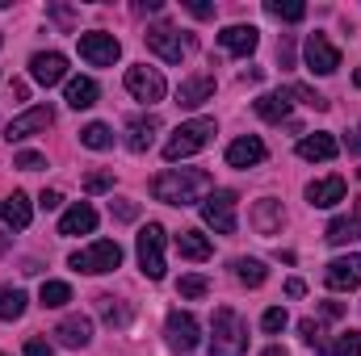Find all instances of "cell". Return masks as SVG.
I'll use <instances>...</instances> for the list:
<instances>
[{
  "label": "cell",
  "mask_w": 361,
  "mask_h": 356,
  "mask_svg": "<svg viewBox=\"0 0 361 356\" xmlns=\"http://www.w3.org/2000/svg\"><path fill=\"white\" fill-rule=\"evenodd\" d=\"M214 117H189V122H180L177 130H173V139L164 143V160L169 164H177V160H189V155H197L202 147H210L214 143Z\"/></svg>",
  "instance_id": "cell-3"
},
{
  "label": "cell",
  "mask_w": 361,
  "mask_h": 356,
  "mask_svg": "<svg viewBox=\"0 0 361 356\" xmlns=\"http://www.w3.org/2000/svg\"><path fill=\"white\" fill-rule=\"evenodd\" d=\"M118 55H122V42H118L114 34H101V30L80 34V59H85L89 68H114Z\"/></svg>",
  "instance_id": "cell-10"
},
{
  "label": "cell",
  "mask_w": 361,
  "mask_h": 356,
  "mask_svg": "<svg viewBox=\"0 0 361 356\" xmlns=\"http://www.w3.org/2000/svg\"><path fill=\"white\" fill-rule=\"evenodd\" d=\"M210 184L214 180L202 168H164L152 180V197L164 201V205H193V201H206Z\"/></svg>",
  "instance_id": "cell-1"
},
{
  "label": "cell",
  "mask_w": 361,
  "mask_h": 356,
  "mask_svg": "<svg viewBox=\"0 0 361 356\" xmlns=\"http://www.w3.org/2000/svg\"><path fill=\"white\" fill-rule=\"evenodd\" d=\"M235 276H240L248 289H257V285L269 281V268L261 265V260H252V256H244V260H235Z\"/></svg>",
  "instance_id": "cell-32"
},
{
  "label": "cell",
  "mask_w": 361,
  "mask_h": 356,
  "mask_svg": "<svg viewBox=\"0 0 361 356\" xmlns=\"http://www.w3.org/2000/svg\"><path fill=\"white\" fill-rule=\"evenodd\" d=\"M80 143L92 147V151H109V147H114V130H109L105 122H89V126L80 130Z\"/></svg>",
  "instance_id": "cell-31"
},
{
  "label": "cell",
  "mask_w": 361,
  "mask_h": 356,
  "mask_svg": "<svg viewBox=\"0 0 361 356\" xmlns=\"http://www.w3.org/2000/svg\"><path fill=\"white\" fill-rule=\"evenodd\" d=\"M59 201H63V197H59L55 189H42V197H38V205H42V210H59Z\"/></svg>",
  "instance_id": "cell-47"
},
{
  "label": "cell",
  "mask_w": 361,
  "mask_h": 356,
  "mask_svg": "<svg viewBox=\"0 0 361 356\" xmlns=\"http://www.w3.org/2000/svg\"><path fill=\"white\" fill-rule=\"evenodd\" d=\"M177 252L185 256V260H210V239H206L202 231H180Z\"/></svg>",
  "instance_id": "cell-28"
},
{
  "label": "cell",
  "mask_w": 361,
  "mask_h": 356,
  "mask_svg": "<svg viewBox=\"0 0 361 356\" xmlns=\"http://www.w3.org/2000/svg\"><path fill=\"white\" fill-rule=\"evenodd\" d=\"M25 356H55V348H51L47 340H30V344H25Z\"/></svg>",
  "instance_id": "cell-46"
},
{
  "label": "cell",
  "mask_w": 361,
  "mask_h": 356,
  "mask_svg": "<svg viewBox=\"0 0 361 356\" xmlns=\"http://www.w3.org/2000/svg\"><path fill=\"white\" fill-rule=\"evenodd\" d=\"M30 76H34L42 89H55V84L68 80V59H63L59 51H38V55L30 59Z\"/></svg>",
  "instance_id": "cell-13"
},
{
  "label": "cell",
  "mask_w": 361,
  "mask_h": 356,
  "mask_svg": "<svg viewBox=\"0 0 361 356\" xmlns=\"http://www.w3.org/2000/svg\"><path fill=\"white\" fill-rule=\"evenodd\" d=\"M286 293H290V298H302V293H307V285H302L298 276H290V281H286Z\"/></svg>",
  "instance_id": "cell-48"
},
{
  "label": "cell",
  "mask_w": 361,
  "mask_h": 356,
  "mask_svg": "<svg viewBox=\"0 0 361 356\" xmlns=\"http://www.w3.org/2000/svg\"><path fill=\"white\" fill-rule=\"evenodd\" d=\"M0 42H4V38H0Z\"/></svg>",
  "instance_id": "cell-53"
},
{
  "label": "cell",
  "mask_w": 361,
  "mask_h": 356,
  "mask_svg": "<svg viewBox=\"0 0 361 356\" xmlns=\"http://www.w3.org/2000/svg\"><path fill=\"white\" fill-rule=\"evenodd\" d=\"M302 55H307V68H311L315 76H332V72L341 68V51H336L324 34H311L307 46H302Z\"/></svg>",
  "instance_id": "cell-12"
},
{
  "label": "cell",
  "mask_w": 361,
  "mask_h": 356,
  "mask_svg": "<svg viewBox=\"0 0 361 356\" xmlns=\"http://www.w3.org/2000/svg\"><path fill=\"white\" fill-rule=\"evenodd\" d=\"M349 151H353V155H361V126L349 134Z\"/></svg>",
  "instance_id": "cell-50"
},
{
  "label": "cell",
  "mask_w": 361,
  "mask_h": 356,
  "mask_svg": "<svg viewBox=\"0 0 361 356\" xmlns=\"http://www.w3.org/2000/svg\"><path fill=\"white\" fill-rule=\"evenodd\" d=\"M0 218H4L13 231H25V227H30V218H34V210H30L25 193H13V197H4V201H0Z\"/></svg>",
  "instance_id": "cell-26"
},
{
  "label": "cell",
  "mask_w": 361,
  "mask_h": 356,
  "mask_svg": "<svg viewBox=\"0 0 361 356\" xmlns=\"http://www.w3.org/2000/svg\"><path fill=\"white\" fill-rule=\"evenodd\" d=\"M219 42H223V51H227V55L248 59V55L257 51V42H261V30H257V25H227V30L219 34Z\"/></svg>",
  "instance_id": "cell-16"
},
{
  "label": "cell",
  "mask_w": 361,
  "mask_h": 356,
  "mask_svg": "<svg viewBox=\"0 0 361 356\" xmlns=\"http://www.w3.org/2000/svg\"><path fill=\"white\" fill-rule=\"evenodd\" d=\"M55 336H59L63 348H85V344L92 340V323L85 319V314H68V319L55 327Z\"/></svg>",
  "instance_id": "cell-23"
},
{
  "label": "cell",
  "mask_w": 361,
  "mask_h": 356,
  "mask_svg": "<svg viewBox=\"0 0 361 356\" xmlns=\"http://www.w3.org/2000/svg\"><path fill=\"white\" fill-rule=\"evenodd\" d=\"M298 155H302V160H311V164H315V160H319V164H328V160H336V155H341V143H336L332 134H324V130H319V134H302V139H298Z\"/></svg>",
  "instance_id": "cell-21"
},
{
  "label": "cell",
  "mask_w": 361,
  "mask_h": 356,
  "mask_svg": "<svg viewBox=\"0 0 361 356\" xmlns=\"http://www.w3.org/2000/svg\"><path fill=\"white\" fill-rule=\"evenodd\" d=\"M341 314H345V306H341V302H328V306H324V319H341Z\"/></svg>",
  "instance_id": "cell-49"
},
{
  "label": "cell",
  "mask_w": 361,
  "mask_h": 356,
  "mask_svg": "<svg viewBox=\"0 0 361 356\" xmlns=\"http://www.w3.org/2000/svg\"><path fill=\"white\" fill-rule=\"evenodd\" d=\"M47 13H51V17H55L63 30H72V25H76V13H72L68 4H47Z\"/></svg>",
  "instance_id": "cell-41"
},
{
  "label": "cell",
  "mask_w": 361,
  "mask_h": 356,
  "mask_svg": "<svg viewBox=\"0 0 361 356\" xmlns=\"http://www.w3.org/2000/svg\"><path fill=\"white\" fill-rule=\"evenodd\" d=\"M105 189H114V172H89L85 177V193H105Z\"/></svg>",
  "instance_id": "cell-39"
},
{
  "label": "cell",
  "mask_w": 361,
  "mask_h": 356,
  "mask_svg": "<svg viewBox=\"0 0 361 356\" xmlns=\"http://www.w3.org/2000/svg\"><path fill=\"white\" fill-rule=\"evenodd\" d=\"M307 201L315 210H332L336 201H345V177H324L307 184Z\"/></svg>",
  "instance_id": "cell-20"
},
{
  "label": "cell",
  "mask_w": 361,
  "mask_h": 356,
  "mask_svg": "<svg viewBox=\"0 0 361 356\" xmlns=\"http://www.w3.org/2000/svg\"><path fill=\"white\" fill-rule=\"evenodd\" d=\"M206 289H210V281L202 276V272H189V276H180V285H177V293L180 298H206Z\"/></svg>",
  "instance_id": "cell-36"
},
{
  "label": "cell",
  "mask_w": 361,
  "mask_h": 356,
  "mask_svg": "<svg viewBox=\"0 0 361 356\" xmlns=\"http://www.w3.org/2000/svg\"><path fill=\"white\" fill-rule=\"evenodd\" d=\"M17 168H21V172H38V168H47V155H38V151H21V155H17Z\"/></svg>",
  "instance_id": "cell-40"
},
{
  "label": "cell",
  "mask_w": 361,
  "mask_h": 356,
  "mask_svg": "<svg viewBox=\"0 0 361 356\" xmlns=\"http://www.w3.org/2000/svg\"><path fill=\"white\" fill-rule=\"evenodd\" d=\"M185 8H189L193 17H202V21H206V17H214V4H206V0H189Z\"/></svg>",
  "instance_id": "cell-44"
},
{
  "label": "cell",
  "mask_w": 361,
  "mask_h": 356,
  "mask_svg": "<svg viewBox=\"0 0 361 356\" xmlns=\"http://www.w3.org/2000/svg\"><path fill=\"white\" fill-rule=\"evenodd\" d=\"M277 59H281V68H290V63H294V42H290V38H281V42H277Z\"/></svg>",
  "instance_id": "cell-45"
},
{
  "label": "cell",
  "mask_w": 361,
  "mask_h": 356,
  "mask_svg": "<svg viewBox=\"0 0 361 356\" xmlns=\"http://www.w3.org/2000/svg\"><path fill=\"white\" fill-rule=\"evenodd\" d=\"M38 302H42V306H51V310H59V306H68V302H72V285H68V281H42Z\"/></svg>",
  "instance_id": "cell-29"
},
{
  "label": "cell",
  "mask_w": 361,
  "mask_h": 356,
  "mask_svg": "<svg viewBox=\"0 0 361 356\" xmlns=\"http://www.w3.org/2000/svg\"><path fill=\"white\" fill-rule=\"evenodd\" d=\"M248 222H252V231H257V235L273 239V235H281V227H286V210H281V201L265 197V201H257V205H252Z\"/></svg>",
  "instance_id": "cell-15"
},
{
  "label": "cell",
  "mask_w": 361,
  "mask_h": 356,
  "mask_svg": "<svg viewBox=\"0 0 361 356\" xmlns=\"http://www.w3.org/2000/svg\"><path fill=\"white\" fill-rule=\"evenodd\" d=\"M164 336H169V348L180 356H189L197 348V340H202V327H197V319L189 314V310H173L169 319H164Z\"/></svg>",
  "instance_id": "cell-9"
},
{
  "label": "cell",
  "mask_w": 361,
  "mask_h": 356,
  "mask_svg": "<svg viewBox=\"0 0 361 356\" xmlns=\"http://www.w3.org/2000/svg\"><path fill=\"white\" fill-rule=\"evenodd\" d=\"M109 210H114L122 222H135V218H139V205H135V201H114Z\"/></svg>",
  "instance_id": "cell-43"
},
{
  "label": "cell",
  "mask_w": 361,
  "mask_h": 356,
  "mask_svg": "<svg viewBox=\"0 0 361 356\" xmlns=\"http://www.w3.org/2000/svg\"><path fill=\"white\" fill-rule=\"evenodd\" d=\"M261 356H290V352H286V348H277V344H273V348H265V352H261Z\"/></svg>",
  "instance_id": "cell-51"
},
{
  "label": "cell",
  "mask_w": 361,
  "mask_h": 356,
  "mask_svg": "<svg viewBox=\"0 0 361 356\" xmlns=\"http://www.w3.org/2000/svg\"><path fill=\"white\" fill-rule=\"evenodd\" d=\"M135 252H139V268L147 281H164V227L160 222H147L139 231Z\"/></svg>",
  "instance_id": "cell-5"
},
{
  "label": "cell",
  "mask_w": 361,
  "mask_h": 356,
  "mask_svg": "<svg viewBox=\"0 0 361 356\" xmlns=\"http://www.w3.org/2000/svg\"><path fill=\"white\" fill-rule=\"evenodd\" d=\"M324 281H328V289H357L361 285V252H353V256H336L332 265L324 268Z\"/></svg>",
  "instance_id": "cell-14"
},
{
  "label": "cell",
  "mask_w": 361,
  "mask_h": 356,
  "mask_svg": "<svg viewBox=\"0 0 361 356\" xmlns=\"http://www.w3.org/2000/svg\"><path fill=\"white\" fill-rule=\"evenodd\" d=\"M51 126H55V109H51V105H34V109L17 113V117L4 126V139H8V143H25V139L51 130Z\"/></svg>",
  "instance_id": "cell-7"
},
{
  "label": "cell",
  "mask_w": 361,
  "mask_h": 356,
  "mask_svg": "<svg viewBox=\"0 0 361 356\" xmlns=\"http://www.w3.org/2000/svg\"><path fill=\"white\" fill-rule=\"evenodd\" d=\"M353 84H357V89H361V68H357V72H353Z\"/></svg>",
  "instance_id": "cell-52"
},
{
  "label": "cell",
  "mask_w": 361,
  "mask_h": 356,
  "mask_svg": "<svg viewBox=\"0 0 361 356\" xmlns=\"http://www.w3.org/2000/svg\"><path fill=\"white\" fill-rule=\"evenodd\" d=\"M0 356H4V352H0Z\"/></svg>",
  "instance_id": "cell-54"
},
{
  "label": "cell",
  "mask_w": 361,
  "mask_h": 356,
  "mask_svg": "<svg viewBox=\"0 0 361 356\" xmlns=\"http://www.w3.org/2000/svg\"><path fill=\"white\" fill-rule=\"evenodd\" d=\"M290 96H298L302 105H311V109H319V113H324V109H332V101H328V96H319V92L307 89V84H290Z\"/></svg>",
  "instance_id": "cell-37"
},
{
  "label": "cell",
  "mask_w": 361,
  "mask_h": 356,
  "mask_svg": "<svg viewBox=\"0 0 361 356\" xmlns=\"http://www.w3.org/2000/svg\"><path fill=\"white\" fill-rule=\"evenodd\" d=\"M324 352L328 356H361V331H341Z\"/></svg>",
  "instance_id": "cell-35"
},
{
  "label": "cell",
  "mask_w": 361,
  "mask_h": 356,
  "mask_svg": "<svg viewBox=\"0 0 361 356\" xmlns=\"http://www.w3.org/2000/svg\"><path fill=\"white\" fill-rule=\"evenodd\" d=\"M126 92L135 96V101H147V105H156V101H164V76L156 72V68H147V63H135V68H126Z\"/></svg>",
  "instance_id": "cell-8"
},
{
  "label": "cell",
  "mask_w": 361,
  "mask_h": 356,
  "mask_svg": "<svg viewBox=\"0 0 361 356\" xmlns=\"http://www.w3.org/2000/svg\"><path fill=\"white\" fill-rule=\"evenodd\" d=\"M210 96H214V76H210V72H197V76L180 80L177 105H180V109H197V105H206Z\"/></svg>",
  "instance_id": "cell-18"
},
{
  "label": "cell",
  "mask_w": 361,
  "mask_h": 356,
  "mask_svg": "<svg viewBox=\"0 0 361 356\" xmlns=\"http://www.w3.org/2000/svg\"><path fill=\"white\" fill-rule=\"evenodd\" d=\"M235 205H240V197H235L231 189H210L206 201H202V218H206V227L219 231V235H235V227H240Z\"/></svg>",
  "instance_id": "cell-4"
},
{
  "label": "cell",
  "mask_w": 361,
  "mask_h": 356,
  "mask_svg": "<svg viewBox=\"0 0 361 356\" xmlns=\"http://www.w3.org/2000/svg\"><path fill=\"white\" fill-rule=\"evenodd\" d=\"M156 134H160V117H135L130 126H126V147L130 151H147L152 143H156Z\"/></svg>",
  "instance_id": "cell-24"
},
{
  "label": "cell",
  "mask_w": 361,
  "mask_h": 356,
  "mask_svg": "<svg viewBox=\"0 0 361 356\" xmlns=\"http://www.w3.org/2000/svg\"><path fill=\"white\" fill-rule=\"evenodd\" d=\"M290 89H277V92H265V96H257V113L265 117V122H290Z\"/></svg>",
  "instance_id": "cell-25"
},
{
  "label": "cell",
  "mask_w": 361,
  "mask_h": 356,
  "mask_svg": "<svg viewBox=\"0 0 361 356\" xmlns=\"http://www.w3.org/2000/svg\"><path fill=\"white\" fill-rule=\"evenodd\" d=\"M63 101H68L72 109H92V105H97V80H89V76H72Z\"/></svg>",
  "instance_id": "cell-27"
},
{
  "label": "cell",
  "mask_w": 361,
  "mask_h": 356,
  "mask_svg": "<svg viewBox=\"0 0 361 356\" xmlns=\"http://www.w3.org/2000/svg\"><path fill=\"white\" fill-rule=\"evenodd\" d=\"M97 310H101V319H105L109 327H126V323H130V310H126L118 298H109V293L97 298Z\"/></svg>",
  "instance_id": "cell-30"
},
{
  "label": "cell",
  "mask_w": 361,
  "mask_h": 356,
  "mask_svg": "<svg viewBox=\"0 0 361 356\" xmlns=\"http://www.w3.org/2000/svg\"><path fill=\"white\" fill-rule=\"evenodd\" d=\"M265 13L277 17V21H302V17H307V4H302V0H269Z\"/></svg>",
  "instance_id": "cell-34"
},
{
  "label": "cell",
  "mask_w": 361,
  "mask_h": 356,
  "mask_svg": "<svg viewBox=\"0 0 361 356\" xmlns=\"http://www.w3.org/2000/svg\"><path fill=\"white\" fill-rule=\"evenodd\" d=\"M210 356H248V323L231 310L219 306L210 323Z\"/></svg>",
  "instance_id": "cell-2"
},
{
  "label": "cell",
  "mask_w": 361,
  "mask_h": 356,
  "mask_svg": "<svg viewBox=\"0 0 361 356\" xmlns=\"http://www.w3.org/2000/svg\"><path fill=\"white\" fill-rule=\"evenodd\" d=\"M97 231V210L89 201H76L63 218H59V235H92Z\"/></svg>",
  "instance_id": "cell-22"
},
{
  "label": "cell",
  "mask_w": 361,
  "mask_h": 356,
  "mask_svg": "<svg viewBox=\"0 0 361 356\" xmlns=\"http://www.w3.org/2000/svg\"><path fill=\"white\" fill-rule=\"evenodd\" d=\"M324 239H328L332 248H345V243L361 239V197L353 201V214H345V218H332V222H328Z\"/></svg>",
  "instance_id": "cell-19"
},
{
  "label": "cell",
  "mask_w": 361,
  "mask_h": 356,
  "mask_svg": "<svg viewBox=\"0 0 361 356\" xmlns=\"http://www.w3.org/2000/svg\"><path fill=\"white\" fill-rule=\"evenodd\" d=\"M265 143L257 139V134H244V139H235L231 147H227V164L231 168H257V164H265Z\"/></svg>",
  "instance_id": "cell-17"
},
{
  "label": "cell",
  "mask_w": 361,
  "mask_h": 356,
  "mask_svg": "<svg viewBox=\"0 0 361 356\" xmlns=\"http://www.w3.org/2000/svg\"><path fill=\"white\" fill-rule=\"evenodd\" d=\"M68 265L76 268V272H92V276H101V272H114V268L122 265V248H118L114 239H97V243H89V248L72 252Z\"/></svg>",
  "instance_id": "cell-6"
},
{
  "label": "cell",
  "mask_w": 361,
  "mask_h": 356,
  "mask_svg": "<svg viewBox=\"0 0 361 356\" xmlns=\"http://www.w3.org/2000/svg\"><path fill=\"white\" fill-rule=\"evenodd\" d=\"M298 336H302V344H315V348H319V323H315V319H302V323H298Z\"/></svg>",
  "instance_id": "cell-42"
},
{
  "label": "cell",
  "mask_w": 361,
  "mask_h": 356,
  "mask_svg": "<svg viewBox=\"0 0 361 356\" xmlns=\"http://www.w3.org/2000/svg\"><path fill=\"white\" fill-rule=\"evenodd\" d=\"M25 302H30V298H25L21 289H0V319H4V323L21 319V314H25Z\"/></svg>",
  "instance_id": "cell-33"
},
{
  "label": "cell",
  "mask_w": 361,
  "mask_h": 356,
  "mask_svg": "<svg viewBox=\"0 0 361 356\" xmlns=\"http://www.w3.org/2000/svg\"><path fill=\"white\" fill-rule=\"evenodd\" d=\"M147 51H156L164 63H180L185 59V38L177 34V25H169V21H156V25H147Z\"/></svg>",
  "instance_id": "cell-11"
},
{
  "label": "cell",
  "mask_w": 361,
  "mask_h": 356,
  "mask_svg": "<svg viewBox=\"0 0 361 356\" xmlns=\"http://www.w3.org/2000/svg\"><path fill=\"white\" fill-rule=\"evenodd\" d=\"M286 323H290V314H286L281 306H269V310L261 314V327H265L269 336H277V331H286Z\"/></svg>",
  "instance_id": "cell-38"
}]
</instances>
